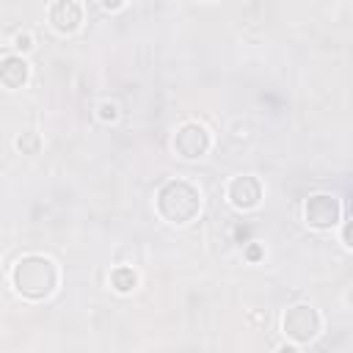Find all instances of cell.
Instances as JSON below:
<instances>
[{"instance_id":"obj_8","label":"cell","mask_w":353,"mask_h":353,"mask_svg":"<svg viewBox=\"0 0 353 353\" xmlns=\"http://www.w3.org/2000/svg\"><path fill=\"white\" fill-rule=\"evenodd\" d=\"M50 19L55 22V28H58V30H74V28H77V22H80V6H77V3H72V0H61V3H55V6H52Z\"/></svg>"},{"instance_id":"obj_10","label":"cell","mask_w":353,"mask_h":353,"mask_svg":"<svg viewBox=\"0 0 353 353\" xmlns=\"http://www.w3.org/2000/svg\"><path fill=\"white\" fill-rule=\"evenodd\" d=\"M17 146H19L22 152H30V154H33V152H36V146H39V138H36V135H25V138H19V141H17Z\"/></svg>"},{"instance_id":"obj_1","label":"cell","mask_w":353,"mask_h":353,"mask_svg":"<svg viewBox=\"0 0 353 353\" xmlns=\"http://www.w3.org/2000/svg\"><path fill=\"white\" fill-rule=\"evenodd\" d=\"M58 281V273H55V265L44 256H25L17 270H14V284L22 295L28 298H44L52 292Z\"/></svg>"},{"instance_id":"obj_13","label":"cell","mask_w":353,"mask_h":353,"mask_svg":"<svg viewBox=\"0 0 353 353\" xmlns=\"http://www.w3.org/2000/svg\"><path fill=\"white\" fill-rule=\"evenodd\" d=\"M259 254H262L259 245H251V248H248V256H251V259H259Z\"/></svg>"},{"instance_id":"obj_9","label":"cell","mask_w":353,"mask_h":353,"mask_svg":"<svg viewBox=\"0 0 353 353\" xmlns=\"http://www.w3.org/2000/svg\"><path fill=\"white\" fill-rule=\"evenodd\" d=\"M113 287H116L119 292L132 290V287H135V273H132L130 268H119V270L113 273Z\"/></svg>"},{"instance_id":"obj_11","label":"cell","mask_w":353,"mask_h":353,"mask_svg":"<svg viewBox=\"0 0 353 353\" xmlns=\"http://www.w3.org/2000/svg\"><path fill=\"white\" fill-rule=\"evenodd\" d=\"M17 47H19V50H30V47H33V44H30V36H28V33L17 36Z\"/></svg>"},{"instance_id":"obj_5","label":"cell","mask_w":353,"mask_h":353,"mask_svg":"<svg viewBox=\"0 0 353 353\" xmlns=\"http://www.w3.org/2000/svg\"><path fill=\"white\" fill-rule=\"evenodd\" d=\"M207 146H210V138H207L204 127H199V124H185L174 138V149L182 157H199L207 152Z\"/></svg>"},{"instance_id":"obj_2","label":"cell","mask_w":353,"mask_h":353,"mask_svg":"<svg viewBox=\"0 0 353 353\" xmlns=\"http://www.w3.org/2000/svg\"><path fill=\"white\" fill-rule=\"evenodd\" d=\"M157 207L163 218L174 223H185L199 212V190L188 182H168L157 196Z\"/></svg>"},{"instance_id":"obj_7","label":"cell","mask_w":353,"mask_h":353,"mask_svg":"<svg viewBox=\"0 0 353 353\" xmlns=\"http://www.w3.org/2000/svg\"><path fill=\"white\" fill-rule=\"evenodd\" d=\"M28 80V63L17 55H8L0 61V83L8 88H19Z\"/></svg>"},{"instance_id":"obj_4","label":"cell","mask_w":353,"mask_h":353,"mask_svg":"<svg viewBox=\"0 0 353 353\" xmlns=\"http://www.w3.org/2000/svg\"><path fill=\"white\" fill-rule=\"evenodd\" d=\"M336 218H339V204H336V199H331V196H325V193H317V196H312V199L306 201V221H309L312 226L328 229V226L336 223Z\"/></svg>"},{"instance_id":"obj_3","label":"cell","mask_w":353,"mask_h":353,"mask_svg":"<svg viewBox=\"0 0 353 353\" xmlns=\"http://www.w3.org/2000/svg\"><path fill=\"white\" fill-rule=\"evenodd\" d=\"M320 328V317L312 306H292L287 314H284V331L298 339V342H309Z\"/></svg>"},{"instance_id":"obj_12","label":"cell","mask_w":353,"mask_h":353,"mask_svg":"<svg viewBox=\"0 0 353 353\" xmlns=\"http://www.w3.org/2000/svg\"><path fill=\"white\" fill-rule=\"evenodd\" d=\"M102 119H105V121H108V119H116V105H108V102H105V105H102Z\"/></svg>"},{"instance_id":"obj_6","label":"cell","mask_w":353,"mask_h":353,"mask_svg":"<svg viewBox=\"0 0 353 353\" xmlns=\"http://www.w3.org/2000/svg\"><path fill=\"white\" fill-rule=\"evenodd\" d=\"M259 193H262V188L254 176H237L232 182V190H229V196L237 207H254L259 201Z\"/></svg>"},{"instance_id":"obj_14","label":"cell","mask_w":353,"mask_h":353,"mask_svg":"<svg viewBox=\"0 0 353 353\" xmlns=\"http://www.w3.org/2000/svg\"><path fill=\"white\" fill-rule=\"evenodd\" d=\"M279 353H295V347H281Z\"/></svg>"}]
</instances>
